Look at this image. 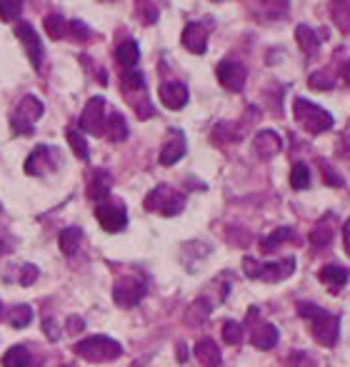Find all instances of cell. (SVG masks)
Segmentation results:
<instances>
[{
	"label": "cell",
	"mask_w": 350,
	"mask_h": 367,
	"mask_svg": "<svg viewBox=\"0 0 350 367\" xmlns=\"http://www.w3.org/2000/svg\"><path fill=\"white\" fill-rule=\"evenodd\" d=\"M261 6L270 20H283L291 10V0H261Z\"/></svg>",
	"instance_id": "1f68e13d"
},
{
	"label": "cell",
	"mask_w": 350,
	"mask_h": 367,
	"mask_svg": "<svg viewBox=\"0 0 350 367\" xmlns=\"http://www.w3.org/2000/svg\"><path fill=\"white\" fill-rule=\"evenodd\" d=\"M58 165V153L50 145H38L25 160V172L28 175H43L45 170H53Z\"/></svg>",
	"instance_id": "4fadbf2b"
},
{
	"label": "cell",
	"mask_w": 350,
	"mask_h": 367,
	"mask_svg": "<svg viewBox=\"0 0 350 367\" xmlns=\"http://www.w3.org/2000/svg\"><path fill=\"white\" fill-rule=\"evenodd\" d=\"M215 75H218V83L231 93H240L245 88V80H248V70H245L243 63L231 58L220 60L218 68H215Z\"/></svg>",
	"instance_id": "ba28073f"
},
{
	"label": "cell",
	"mask_w": 350,
	"mask_h": 367,
	"mask_svg": "<svg viewBox=\"0 0 350 367\" xmlns=\"http://www.w3.org/2000/svg\"><path fill=\"white\" fill-rule=\"evenodd\" d=\"M15 36H18V40L23 43L25 53H28L30 66L36 68V70H41V68H43V40H41V36H38L36 30H33V25H30V23H18V25H15Z\"/></svg>",
	"instance_id": "8fae6325"
},
{
	"label": "cell",
	"mask_w": 350,
	"mask_h": 367,
	"mask_svg": "<svg viewBox=\"0 0 350 367\" xmlns=\"http://www.w3.org/2000/svg\"><path fill=\"white\" fill-rule=\"evenodd\" d=\"M95 218H98V223L105 232H120L128 225V213H125V207L120 202L103 200L95 207Z\"/></svg>",
	"instance_id": "9c48e42d"
},
{
	"label": "cell",
	"mask_w": 350,
	"mask_h": 367,
	"mask_svg": "<svg viewBox=\"0 0 350 367\" xmlns=\"http://www.w3.org/2000/svg\"><path fill=\"white\" fill-rule=\"evenodd\" d=\"M298 260L296 257H283L278 262H258L256 257H243V273L250 280H263V283H280L288 280L296 273Z\"/></svg>",
	"instance_id": "3957f363"
},
{
	"label": "cell",
	"mask_w": 350,
	"mask_h": 367,
	"mask_svg": "<svg viewBox=\"0 0 350 367\" xmlns=\"http://www.w3.org/2000/svg\"><path fill=\"white\" fill-rule=\"evenodd\" d=\"M178 360H180V362L188 360V350H185L183 345H178Z\"/></svg>",
	"instance_id": "ee69618b"
},
{
	"label": "cell",
	"mask_w": 350,
	"mask_h": 367,
	"mask_svg": "<svg viewBox=\"0 0 350 367\" xmlns=\"http://www.w3.org/2000/svg\"><path fill=\"white\" fill-rule=\"evenodd\" d=\"M103 135H105L108 140H113V142H120V140L128 137V123H125V118L118 113V110H110V113H108Z\"/></svg>",
	"instance_id": "603a6c76"
},
{
	"label": "cell",
	"mask_w": 350,
	"mask_h": 367,
	"mask_svg": "<svg viewBox=\"0 0 350 367\" xmlns=\"http://www.w3.org/2000/svg\"><path fill=\"white\" fill-rule=\"evenodd\" d=\"M110 185H113V178L108 170H95L93 178L88 183V197L95 202H103L108 195H110Z\"/></svg>",
	"instance_id": "44dd1931"
},
{
	"label": "cell",
	"mask_w": 350,
	"mask_h": 367,
	"mask_svg": "<svg viewBox=\"0 0 350 367\" xmlns=\"http://www.w3.org/2000/svg\"><path fill=\"white\" fill-rule=\"evenodd\" d=\"M41 115H43V103L38 100L36 95H25L10 115V130L15 135H33V130H36L33 125L41 120Z\"/></svg>",
	"instance_id": "8992f818"
},
{
	"label": "cell",
	"mask_w": 350,
	"mask_h": 367,
	"mask_svg": "<svg viewBox=\"0 0 350 367\" xmlns=\"http://www.w3.org/2000/svg\"><path fill=\"white\" fill-rule=\"evenodd\" d=\"M75 355L88 362H105L123 355V345L105 335H90L75 345Z\"/></svg>",
	"instance_id": "5b68a950"
},
{
	"label": "cell",
	"mask_w": 350,
	"mask_h": 367,
	"mask_svg": "<svg viewBox=\"0 0 350 367\" xmlns=\"http://www.w3.org/2000/svg\"><path fill=\"white\" fill-rule=\"evenodd\" d=\"M30 320H33V308H30V305H15V308L10 310V325L15 327V330L28 327Z\"/></svg>",
	"instance_id": "e575fe53"
},
{
	"label": "cell",
	"mask_w": 350,
	"mask_h": 367,
	"mask_svg": "<svg viewBox=\"0 0 350 367\" xmlns=\"http://www.w3.org/2000/svg\"><path fill=\"white\" fill-rule=\"evenodd\" d=\"M0 213H3V205H0Z\"/></svg>",
	"instance_id": "7dc6e473"
},
{
	"label": "cell",
	"mask_w": 350,
	"mask_h": 367,
	"mask_svg": "<svg viewBox=\"0 0 350 367\" xmlns=\"http://www.w3.org/2000/svg\"><path fill=\"white\" fill-rule=\"evenodd\" d=\"M280 150H283V137L275 130L256 133V137H253V155L258 160H273Z\"/></svg>",
	"instance_id": "5bb4252c"
},
{
	"label": "cell",
	"mask_w": 350,
	"mask_h": 367,
	"mask_svg": "<svg viewBox=\"0 0 350 367\" xmlns=\"http://www.w3.org/2000/svg\"><path fill=\"white\" fill-rule=\"evenodd\" d=\"M145 210L150 213H158V215H166V218H173V215H180L185 207V195L178 193L175 188L170 185H155L145 195Z\"/></svg>",
	"instance_id": "277c9868"
},
{
	"label": "cell",
	"mask_w": 350,
	"mask_h": 367,
	"mask_svg": "<svg viewBox=\"0 0 350 367\" xmlns=\"http://www.w3.org/2000/svg\"><path fill=\"white\" fill-rule=\"evenodd\" d=\"M3 367H30V352L25 345H13L3 355Z\"/></svg>",
	"instance_id": "83f0119b"
},
{
	"label": "cell",
	"mask_w": 350,
	"mask_h": 367,
	"mask_svg": "<svg viewBox=\"0 0 350 367\" xmlns=\"http://www.w3.org/2000/svg\"><path fill=\"white\" fill-rule=\"evenodd\" d=\"M66 137H68V142H71V148H73V153H75V158H80V160H88L90 150H88V140H85V133H80L78 128H68Z\"/></svg>",
	"instance_id": "f546056e"
},
{
	"label": "cell",
	"mask_w": 350,
	"mask_h": 367,
	"mask_svg": "<svg viewBox=\"0 0 350 367\" xmlns=\"http://www.w3.org/2000/svg\"><path fill=\"white\" fill-rule=\"evenodd\" d=\"M223 340H226L228 345H240L243 343V325L235 320H228L226 325H223Z\"/></svg>",
	"instance_id": "d590c367"
},
{
	"label": "cell",
	"mask_w": 350,
	"mask_h": 367,
	"mask_svg": "<svg viewBox=\"0 0 350 367\" xmlns=\"http://www.w3.org/2000/svg\"><path fill=\"white\" fill-rule=\"evenodd\" d=\"M240 137H243V133H240V128L235 123H218L213 128V142H218V145L240 140Z\"/></svg>",
	"instance_id": "f1b7e54d"
},
{
	"label": "cell",
	"mask_w": 350,
	"mask_h": 367,
	"mask_svg": "<svg viewBox=\"0 0 350 367\" xmlns=\"http://www.w3.org/2000/svg\"><path fill=\"white\" fill-rule=\"evenodd\" d=\"M208 28L203 23H188L183 28V45L188 47L193 55H203L208 50Z\"/></svg>",
	"instance_id": "e0dca14e"
},
{
	"label": "cell",
	"mask_w": 350,
	"mask_h": 367,
	"mask_svg": "<svg viewBox=\"0 0 350 367\" xmlns=\"http://www.w3.org/2000/svg\"><path fill=\"white\" fill-rule=\"evenodd\" d=\"M83 327H85L83 317H78V315H71V317H68V332H71V335H80Z\"/></svg>",
	"instance_id": "b9f144b4"
},
{
	"label": "cell",
	"mask_w": 350,
	"mask_h": 367,
	"mask_svg": "<svg viewBox=\"0 0 350 367\" xmlns=\"http://www.w3.org/2000/svg\"><path fill=\"white\" fill-rule=\"evenodd\" d=\"M158 95H161V103L168 107V110H180V107L188 105V88H185L183 83H178V80H170V83H163L161 90H158Z\"/></svg>",
	"instance_id": "ac0fdd59"
},
{
	"label": "cell",
	"mask_w": 350,
	"mask_h": 367,
	"mask_svg": "<svg viewBox=\"0 0 350 367\" xmlns=\"http://www.w3.org/2000/svg\"><path fill=\"white\" fill-rule=\"evenodd\" d=\"M0 317H3V305H0Z\"/></svg>",
	"instance_id": "bcb514c9"
},
{
	"label": "cell",
	"mask_w": 350,
	"mask_h": 367,
	"mask_svg": "<svg viewBox=\"0 0 350 367\" xmlns=\"http://www.w3.org/2000/svg\"><path fill=\"white\" fill-rule=\"evenodd\" d=\"M115 60L123 66V70H133L136 63L140 60V47H138V43L136 40L120 43V45L115 47Z\"/></svg>",
	"instance_id": "d4e9b609"
},
{
	"label": "cell",
	"mask_w": 350,
	"mask_h": 367,
	"mask_svg": "<svg viewBox=\"0 0 350 367\" xmlns=\"http://www.w3.org/2000/svg\"><path fill=\"white\" fill-rule=\"evenodd\" d=\"M215 3H218V0H215Z\"/></svg>",
	"instance_id": "c3c4849f"
},
{
	"label": "cell",
	"mask_w": 350,
	"mask_h": 367,
	"mask_svg": "<svg viewBox=\"0 0 350 367\" xmlns=\"http://www.w3.org/2000/svg\"><path fill=\"white\" fill-rule=\"evenodd\" d=\"M291 240H296L298 243V232L293 230V227H275L270 235L263 237V243H261V250L263 253H273L275 248H280L283 243H291Z\"/></svg>",
	"instance_id": "cb8c5ba5"
},
{
	"label": "cell",
	"mask_w": 350,
	"mask_h": 367,
	"mask_svg": "<svg viewBox=\"0 0 350 367\" xmlns=\"http://www.w3.org/2000/svg\"><path fill=\"white\" fill-rule=\"evenodd\" d=\"M13 248H15V240H13V235L6 227L0 225V257H3V255H10Z\"/></svg>",
	"instance_id": "60d3db41"
},
{
	"label": "cell",
	"mask_w": 350,
	"mask_h": 367,
	"mask_svg": "<svg viewBox=\"0 0 350 367\" xmlns=\"http://www.w3.org/2000/svg\"><path fill=\"white\" fill-rule=\"evenodd\" d=\"M280 340V332L275 325H270V322H261V325L253 327V335H250V343L256 345L258 350H263V352H268V350H273L275 345H278Z\"/></svg>",
	"instance_id": "d6986e66"
},
{
	"label": "cell",
	"mask_w": 350,
	"mask_h": 367,
	"mask_svg": "<svg viewBox=\"0 0 350 367\" xmlns=\"http://www.w3.org/2000/svg\"><path fill=\"white\" fill-rule=\"evenodd\" d=\"M308 83H310V88H315V90H330L333 85H335V80H333L330 73L318 70V73H313V75L308 77Z\"/></svg>",
	"instance_id": "8d00e7d4"
},
{
	"label": "cell",
	"mask_w": 350,
	"mask_h": 367,
	"mask_svg": "<svg viewBox=\"0 0 350 367\" xmlns=\"http://www.w3.org/2000/svg\"><path fill=\"white\" fill-rule=\"evenodd\" d=\"M43 25H45L48 38H53V40H60V38L68 36V20H66V15H60V13H50V15H45Z\"/></svg>",
	"instance_id": "4316f807"
},
{
	"label": "cell",
	"mask_w": 350,
	"mask_h": 367,
	"mask_svg": "<svg viewBox=\"0 0 350 367\" xmlns=\"http://www.w3.org/2000/svg\"><path fill=\"white\" fill-rule=\"evenodd\" d=\"M20 13H23V0H0V20L3 23L18 20Z\"/></svg>",
	"instance_id": "836d02e7"
},
{
	"label": "cell",
	"mask_w": 350,
	"mask_h": 367,
	"mask_svg": "<svg viewBox=\"0 0 350 367\" xmlns=\"http://www.w3.org/2000/svg\"><path fill=\"white\" fill-rule=\"evenodd\" d=\"M298 315L310 320V335H313L323 347H335L340 338V320L335 315L326 313L323 308L313 305V302H300L298 305Z\"/></svg>",
	"instance_id": "6da1fadb"
},
{
	"label": "cell",
	"mask_w": 350,
	"mask_h": 367,
	"mask_svg": "<svg viewBox=\"0 0 350 367\" xmlns=\"http://www.w3.org/2000/svg\"><path fill=\"white\" fill-rule=\"evenodd\" d=\"M348 267L338 265V262H328V265L321 267V273H318V280H321L323 285H326V290L333 292V295H338L340 290H343L345 285H348Z\"/></svg>",
	"instance_id": "2e32d148"
},
{
	"label": "cell",
	"mask_w": 350,
	"mask_h": 367,
	"mask_svg": "<svg viewBox=\"0 0 350 367\" xmlns=\"http://www.w3.org/2000/svg\"><path fill=\"white\" fill-rule=\"evenodd\" d=\"M185 150H188V142H185V135L183 130H178V128H173L170 133H168V140L163 142L161 148V165H175L178 160H183Z\"/></svg>",
	"instance_id": "9a60e30c"
},
{
	"label": "cell",
	"mask_w": 350,
	"mask_h": 367,
	"mask_svg": "<svg viewBox=\"0 0 350 367\" xmlns=\"http://www.w3.org/2000/svg\"><path fill=\"white\" fill-rule=\"evenodd\" d=\"M291 188L293 190H308L310 188V167L305 163H296L291 170Z\"/></svg>",
	"instance_id": "d6a6232c"
},
{
	"label": "cell",
	"mask_w": 350,
	"mask_h": 367,
	"mask_svg": "<svg viewBox=\"0 0 350 367\" xmlns=\"http://www.w3.org/2000/svg\"><path fill=\"white\" fill-rule=\"evenodd\" d=\"M58 245H60V253L66 255V257H73V255L80 250L83 245V227L78 225H71L58 235Z\"/></svg>",
	"instance_id": "7402d4cb"
},
{
	"label": "cell",
	"mask_w": 350,
	"mask_h": 367,
	"mask_svg": "<svg viewBox=\"0 0 350 367\" xmlns=\"http://www.w3.org/2000/svg\"><path fill=\"white\" fill-rule=\"evenodd\" d=\"M343 77H345V83L350 85V60L345 63V68H343Z\"/></svg>",
	"instance_id": "f6af8a7d"
},
{
	"label": "cell",
	"mask_w": 350,
	"mask_h": 367,
	"mask_svg": "<svg viewBox=\"0 0 350 367\" xmlns=\"http://www.w3.org/2000/svg\"><path fill=\"white\" fill-rule=\"evenodd\" d=\"M68 33H71L75 40H88L90 38V30H88V25H83L80 20H68Z\"/></svg>",
	"instance_id": "ab89813d"
},
{
	"label": "cell",
	"mask_w": 350,
	"mask_h": 367,
	"mask_svg": "<svg viewBox=\"0 0 350 367\" xmlns=\"http://www.w3.org/2000/svg\"><path fill=\"white\" fill-rule=\"evenodd\" d=\"M38 267L33 265V262H25L23 267H20V285H23V287H30V285L36 283L38 280Z\"/></svg>",
	"instance_id": "f35d334b"
},
{
	"label": "cell",
	"mask_w": 350,
	"mask_h": 367,
	"mask_svg": "<svg viewBox=\"0 0 350 367\" xmlns=\"http://www.w3.org/2000/svg\"><path fill=\"white\" fill-rule=\"evenodd\" d=\"M321 170H323V178H326V183L330 185V188H343V183H345L343 175H338V170H333L326 160H321Z\"/></svg>",
	"instance_id": "74e56055"
},
{
	"label": "cell",
	"mask_w": 350,
	"mask_h": 367,
	"mask_svg": "<svg viewBox=\"0 0 350 367\" xmlns=\"http://www.w3.org/2000/svg\"><path fill=\"white\" fill-rule=\"evenodd\" d=\"M296 40H298V45H300V50H303L305 55H315L318 53V47H321V43H323V36H315V30L308 28V25H298Z\"/></svg>",
	"instance_id": "484cf974"
},
{
	"label": "cell",
	"mask_w": 350,
	"mask_h": 367,
	"mask_svg": "<svg viewBox=\"0 0 350 367\" xmlns=\"http://www.w3.org/2000/svg\"><path fill=\"white\" fill-rule=\"evenodd\" d=\"M193 355H196V360L200 362L203 367H220V362H223L220 347L215 345V340H210V338H203L200 343H196Z\"/></svg>",
	"instance_id": "ffe728a7"
},
{
	"label": "cell",
	"mask_w": 350,
	"mask_h": 367,
	"mask_svg": "<svg viewBox=\"0 0 350 367\" xmlns=\"http://www.w3.org/2000/svg\"><path fill=\"white\" fill-rule=\"evenodd\" d=\"M293 118L296 123L303 128L310 135H321V133H328L335 125L333 115L328 113L326 107L315 105V103L305 100V98H296L293 100Z\"/></svg>",
	"instance_id": "7a4b0ae2"
},
{
	"label": "cell",
	"mask_w": 350,
	"mask_h": 367,
	"mask_svg": "<svg viewBox=\"0 0 350 367\" xmlns=\"http://www.w3.org/2000/svg\"><path fill=\"white\" fill-rule=\"evenodd\" d=\"M143 295H145V283L138 278H123L113 287V300L118 308H136Z\"/></svg>",
	"instance_id": "30bf717a"
},
{
	"label": "cell",
	"mask_w": 350,
	"mask_h": 367,
	"mask_svg": "<svg viewBox=\"0 0 350 367\" xmlns=\"http://www.w3.org/2000/svg\"><path fill=\"white\" fill-rule=\"evenodd\" d=\"M120 83H123V93H143L145 90V75L140 70H123Z\"/></svg>",
	"instance_id": "4dcf8cb0"
},
{
	"label": "cell",
	"mask_w": 350,
	"mask_h": 367,
	"mask_svg": "<svg viewBox=\"0 0 350 367\" xmlns=\"http://www.w3.org/2000/svg\"><path fill=\"white\" fill-rule=\"evenodd\" d=\"M343 243H345V253H348V257H350V218L345 220V225H343Z\"/></svg>",
	"instance_id": "7bdbcfd3"
},
{
	"label": "cell",
	"mask_w": 350,
	"mask_h": 367,
	"mask_svg": "<svg viewBox=\"0 0 350 367\" xmlns=\"http://www.w3.org/2000/svg\"><path fill=\"white\" fill-rule=\"evenodd\" d=\"M105 98L95 95L85 103L83 115H80V133H90V135H103V128H105Z\"/></svg>",
	"instance_id": "52a82bcc"
},
{
	"label": "cell",
	"mask_w": 350,
	"mask_h": 367,
	"mask_svg": "<svg viewBox=\"0 0 350 367\" xmlns=\"http://www.w3.org/2000/svg\"><path fill=\"white\" fill-rule=\"evenodd\" d=\"M335 223H338V215L335 213H326L315 223L313 232H310V248H313V253H323V250L330 248L333 237H335Z\"/></svg>",
	"instance_id": "7c38bea8"
}]
</instances>
